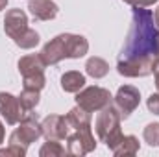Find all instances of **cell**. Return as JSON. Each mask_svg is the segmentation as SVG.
Returning <instances> with one entry per match:
<instances>
[{
  "mask_svg": "<svg viewBox=\"0 0 159 157\" xmlns=\"http://www.w3.org/2000/svg\"><path fill=\"white\" fill-rule=\"evenodd\" d=\"M126 4H129L131 7H150L154 6L157 0H124Z\"/></svg>",
  "mask_w": 159,
  "mask_h": 157,
  "instance_id": "cb8c5ba5",
  "label": "cell"
},
{
  "mask_svg": "<svg viewBox=\"0 0 159 157\" xmlns=\"http://www.w3.org/2000/svg\"><path fill=\"white\" fill-rule=\"evenodd\" d=\"M143 137L148 146H159V122L148 124L143 131Z\"/></svg>",
  "mask_w": 159,
  "mask_h": 157,
  "instance_id": "44dd1931",
  "label": "cell"
},
{
  "mask_svg": "<svg viewBox=\"0 0 159 157\" xmlns=\"http://www.w3.org/2000/svg\"><path fill=\"white\" fill-rule=\"evenodd\" d=\"M154 20H156V26L159 28V6L156 7V11H154Z\"/></svg>",
  "mask_w": 159,
  "mask_h": 157,
  "instance_id": "484cf974",
  "label": "cell"
},
{
  "mask_svg": "<svg viewBox=\"0 0 159 157\" xmlns=\"http://www.w3.org/2000/svg\"><path fill=\"white\" fill-rule=\"evenodd\" d=\"M113 100H115L113 104L119 109L120 117L128 118L139 107V104H141V92L133 85H122V87H119V91H117V94H115Z\"/></svg>",
  "mask_w": 159,
  "mask_h": 157,
  "instance_id": "9c48e42d",
  "label": "cell"
},
{
  "mask_svg": "<svg viewBox=\"0 0 159 157\" xmlns=\"http://www.w3.org/2000/svg\"><path fill=\"white\" fill-rule=\"evenodd\" d=\"M111 152H113V155H117V157L135 155L139 152V139L133 137V135H122Z\"/></svg>",
  "mask_w": 159,
  "mask_h": 157,
  "instance_id": "5bb4252c",
  "label": "cell"
},
{
  "mask_svg": "<svg viewBox=\"0 0 159 157\" xmlns=\"http://www.w3.org/2000/svg\"><path fill=\"white\" fill-rule=\"evenodd\" d=\"M85 72H87L91 78L100 79V78H104V76H107V72H109V63H107L106 59H102V57L93 56V57H89L87 63H85Z\"/></svg>",
  "mask_w": 159,
  "mask_h": 157,
  "instance_id": "e0dca14e",
  "label": "cell"
},
{
  "mask_svg": "<svg viewBox=\"0 0 159 157\" xmlns=\"http://www.w3.org/2000/svg\"><path fill=\"white\" fill-rule=\"evenodd\" d=\"M156 63H157V67H159V41H157V52H156Z\"/></svg>",
  "mask_w": 159,
  "mask_h": 157,
  "instance_id": "f1b7e54d",
  "label": "cell"
},
{
  "mask_svg": "<svg viewBox=\"0 0 159 157\" xmlns=\"http://www.w3.org/2000/svg\"><path fill=\"white\" fill-rule=\"evenodd\" d=\"M146 107H148L150 113H154V115H157L159 117V92L148 96V100H146Z\"/></svg>",
  "mask_w": 159,
  "mask_h": 157,
  "instance_id": "603a6c76",
  "label": "cell"
},
{
  "mask_svg": "<svg viewBox=\"0 0 159 157\" xmlns=\"http://www.w3.org/2000/svg\"><path fill=\"white\" fill-rule=\"evenodd\" d=\"M28 15L19 9V7H13L9 11H6V19H4V32L9 39H13V43L20 39L26 32H28Z\"/></svg>",
  "mask_w": 159,
  "mask_h": 157,
  "instance_id": "30bf717a",
  "label": "cell"
},
{
  "mask_svg": "<svg viewBox=\"0 0 159 157\" xmlns=\"http://www.w3.org/2000/svg\"><path fill=\"white\" fill-rule=\"evenodd\" d=\"M159 28L156 26L154 13L146 7H133L131 28L124 43L119 59H144L154 57L157 52Z\"/></svg>",
  "mask_w": 159,
  "mask_h": 157,
  "instance_id": "6da1fadb",
  "label": "cell"
},
{
  "mask_svg": "<svg viewBox=\"0 0 159 157\" xmlns=\"http://www.w3.org/2000/svg\"><path fill=\"white\" fill-rule=\"evenodd\" d=\"M87 52H89V43L83 35L59 34L43 46L41 57L48 67V65H57L63 59H80Z\"/></svg>",
  "mask_w": 159,
  "mask_h": 157,
  "instance_id": "7a4b0ae2",
  "label": "cell"
},
{
  "mask_svg": "<svg viewBox=\"0 0 159 157\" xmlns=\"http://www.w3.org/2000/svg\"><path fill=\"white\" fill-rule=\"evenodd\" d=\"M157 69V63L154 57H144V59H119L117 61V70L120 76L126 78H144L154 74Z\"/></svg>",
  "mask_w": 159,
  "mask_h": 157,
  "instance_id": "52a82bcc",
  "label": "cell"
},
{
  "mask_svg": "<svg viewBox=\"0 0 159 157\" xmlns=\"http://www.w3.org/2000/svg\"><path fill=\"white\" fill-rule=\"evenodd\" d=\"M19 48H22V50H30V48H35L37 44H39V34L35 32V30H32V28H28V32L20 37V39L15 43Z\"/></svg>",
  "mask_w": 159,
  "mask_h": 157,
  "instance_id": "ffe728a7",
  "label": "cell"
},
{
  "mask_svg": "<svg viewBox=\"0 0 159 157\" xmlns=\"http://www.w3.org/2000/svg\"><path fill=\"white\" fill-rule=\"evenodd\" d=\"M67 120L70 124L72 129H83V128H91V113L85 111L83 107H80L76 104V107H72L67 113Z\"/></svg>",
  "mask_w": 159,
  "mask_h": 157,
  "instance_id": "2e32d148",
  "label": "cell"
},
{
  "mask_svg": "<svg viewBox=\"0 0 159 157\" xmlns=\"http://www.w3.org/2000/svg\"><path fill=\"white\" fill-rule=\"evenodd\" d=\"M94 148H96V141H94L91 128L74 129V133H69V137H67V154H70V155L81 157L85 154H91Z\"/></svg>",
  "mask_w": 159,
  "mask_h": 157,
  "instance_id": "ba28073f",
  "label": "cell"
},
{
  "mask_svg": "<svg viewBox=\"0 0 159 157\" xmlns=\"http://www.w3.org/2000/svg\"><path fill=\"white\" fill-rule=\"evenodd\" d=\"M41 137H43V128H41L39 120H37V115L28 111L22 117V120L19 122V128L9 135V144L22 146V148L28 150V146Z\"/></svg>",
  "mask_w": 159,
  "mask_h": 157,
  "instance_id": "5b68a950",
  "label": "cell"
},
{
  "mask_svg": "<svg viewBox=\"0 0 159 157\" xmlns=\"http://www.w3.org/2000/svg\"><path fill=\"white\" fill-rule=\"evenodd\" d=\"M41 128H43V137L46 141H65L72 129L67 117L61 115H48L41 122Z\"/></svg>",
  "mask_w": 159,
  "mask_h": 157,
  "instance_id": "8fae6325",
  "label": "cell"
},
{
  "mask_svg": "<svg viewBox=\"0 0 159 157\" xmlns=\"http://www.w3.org/2000/svg\"><path fill=\"white\" fill-rule=\"evenodd\" d=\"M156 87H157V92H159V67L156 69Z\"/></svg>",
  "mask_w": 159,
  "mask_h": 157,
  "instance_id": "4316f807",
  "label": "cell"
},
{
  "mask_svg": "<svg viewBox=\"0 0 159 157\" xmlns=\"http://www.w3.org/2000/svg\"><path fill=\"white\" fill-rule=\"evenodd\" d=\"M19 72L22 76V85L26 89H34V91H43L46 85V76H44V61L41 57V54H28L22 56L17 63Z\"/></svg>",
  "mask_w": 159,
  "mask_h": 157,
  "instance_id": "277c9868",
  "label": "cell"
},
{
  "mask_svg": "<svg viewBox=\"0 0 159 157\" xmlns=\"http://www.w3.org/2000/svg\"><path fill=\"white\" fill-rule=\"evenodd\" d=\"M28 9L37 20H52L59 13V7L54 0H28Z\"/></svg>",
  "mask_w": 159,
  "mask_h": 157,
  "instance_id": "4fadbf2b",
  "label": "cell"
},
{
  "mask_svg": "<svg viewBox=\"0 0 159 157\" xmlns=\"http://www.w3.org/2000/svg\"><path fill=\"white\" fill-rule=\"evenodd\" d=\"M67 154V150L61 146L59 141H46L39 150L41 157H63Z\"/></svg>",
  "mask_w": 159,
  "mask_h": 157,
  "instance_id": "d6986e66",
  "label": "cell"
},
{
  "mask_svg": "<svg viewBox=\"0 0 159 157\" xmlns=\"http://www.w3.org/2000/svg\"><path fill=\"white\" fill-rule=\"evenodd\" d=\"M120 120H122V117H120L119 109L115 107L113 102H111L107 107H104L102 111H98V117L94 120L96 135H98V139H100L109 150L115 148V144L119 142V139L122 137Z\"/></svg>",
  "mask_w": 159,
  "mask_h": 157,
  "instance_id": "3957f363",
  "label": "cell"
},
{
  "mask_svg": "<svg viewBox=\"0 0 159 157\" xmlns=\"http://www.w3.org/2000/svg\"><path fill=\"white\" fill-rule=\"evenodd\" d=\"M26 148L22 146H15V144H9L7 148H2L0 150V155H6V157H24L26 155Z\"/></svg>",
  "mask_w": 159,
  "mask_h": 157,
  "instance_id": "7402d4cb",
  "label": "cell"
},
{
  "mask_svg": "<svg viewBox=\"0 0 159 157\" xmlns=\"http://www.w3.org/2000/svg\"><path fill=\"white\" fill-rule=\"evenodd\" d=\"M0 115L9 126L19 124L24 117V109L19 102V96H13L11 92H0Z\"/></svg>",
  "mask_w": 159,
  "mask_h": 157,
  "instance_id": "7c38bea8",
  "label": "cell"
},
{
  "mask_svg": "<svg viewBox=\"0 0 159 157\" xmlns=\"http://www.w3.org/2000/svg\"><path fill=\"white\" fill-rule=\"evenodd\" d=\"M113 102V96L107 89L98 87V85H91L85 89H80L76 92V104L80 107H83L89 113H98L104 107H107Z\"/></svg>",
  "mask_w": 159,
  "mask_h": 157,
  "instance_id": "8992f818",
  "label": "cell"
},
{
  "mask_svg": "<svg viewBox=\"0 0 159 157\" xmlns=\"http://www.w3.org/2000/svg\"><path fill=\"white\" fill-rule=\"evenodd\" d=\"M41 91H34V89H22V92L19 94V102H20V105H22V109H24V115L28 113V111H34L37 105H39V96Z\"/></svg>",
  "mask_w": 159,
  "mask_h": 157,
  "instance_id": "ac0fdd59",
  "label": "cell"
},
{
  "mask_svg": "<svg viewBox=\"0 0 159 157\" xmlns=\"http://www.w3.org/2000/svg\"><path fill=\"white\" fill-rule=\"evenodd\" d=\"M85 87V76L78 70H69L61 76V89L65 92H78L80 89Z\"/></svg>",
  "mask_w": 159,
  "mask_h": 157,
  "instance_id": "9a60e30c",
  "label": "cell"
},
{
  "mask_svg": "<svg viewBox=\"0 0 159 157\" xmlns=\"http://www.w3.org/2000/svg\"><path fill=\"white\" fill-rule=\"evenodd\" d=\"M7 2H9V0H0V11H2V9L7 6Z\"/></svg>",
  "mask_w": 159,
  "mask_h": 157,
  "instance_id": "83f0119b",
  "label": "cell"
},
{
  "mask_svg": "<svg viewBox=\"0 0 159 157\" xmlns=\"http://www.w3.org/2000/svg\"><path fill=\"white\" fill-rule=\"evenodd\" d=\"M4 137H6V128H4V124L0 122V144L4 142Z\"/></svg>",
  "mask_w": 159,
  "mask_h": 157,
  "instance_id": "d4e9b609",
  "label": "cell"
}]
</instances>
